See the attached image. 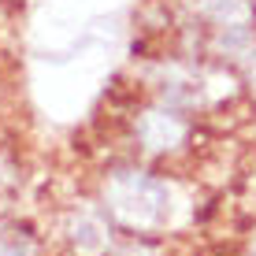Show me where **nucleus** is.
Returning <instances> with one entry per match:
<instances>
[]
</instances>
